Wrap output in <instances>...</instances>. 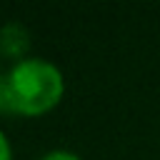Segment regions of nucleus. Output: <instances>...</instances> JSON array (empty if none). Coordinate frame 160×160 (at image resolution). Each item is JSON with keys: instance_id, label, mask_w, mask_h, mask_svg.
Here are the masks:
<instances>
[{"instance_id": "1", "label": "nucleus", "mask_w": 160, "mask_h": 160, "mask_svg": "<svg viewBox=\"0 0 160 160\" xmlns=\"http://www.w3.org/2000/svg\"><path fill=\"white\" fill-rule=\"evenodd\" d=\"M62 72L48 60H20L2 78L0 108L5 112L40 115L55 108L62 98Z\"/></svg>"}, {"instance_id": "2", "label": "nucleus", "mask_w": 160, "mask_h": 160, "mask_svg": "<svg viewBox=\"0 0 160 160\" xmlns=\"http://www.w3.org/2000/svg\"><path fill=\"white\" fill-rule=\"evenodd\" d=\"M30 40H28V30L18 22H10L0 30V52L8 58H20L28 50Z\"/></svg>"}, {"instance_id": "3", "label": "nucleus", "mask_w": 160, "mask_h": 160, "mask_svg": "<svg viewBox=\"0 0 160 160\" xmlns=\"http://www.w3.org/2000/svg\"><path fill=\"white\" fill-rule=\"evenodd\" d=\"M40 160H80L75 152H68V150H52L48 155H42Z\"/></svg>"}, {"instance_id": "4", "label": "nucleus", "mask_w": 160, "mask_h": 160, "mask_svg": "<svg viewBox=\"0 0 160 160\" xmlns=\"http://www.w3.org/2000/svg\"><path fill=\"white\" fill-rule=\"evenodd\" d=\"M0 160H10V145L2 135V130H0Z\"/></svg>"}, {"instance_id": "5", "label": "nucleus", "mask_w": 160, "mask_h": 160, "mask_svg": "<svg viewBox=\"0 0 160 160\" xmlns=\"http://www.w3.org/2000/svg\"><path fill=\"white\" fill-rule=\"evenodd\" d=\"M0 90H2V78H0Z\"/></svg>"}]
</instances>
